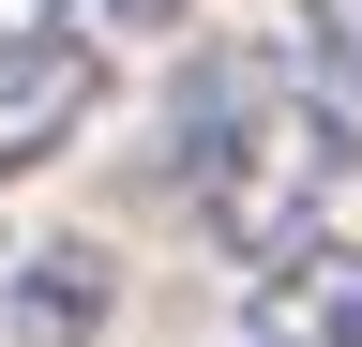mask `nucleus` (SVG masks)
Wrapping results in <instances>:
<instances>
[{
  "instance_id": "3",
  "label": "nucleus",
  "mask_w": 362,
  "mask_h": 347,
  "mask_svg": "<svg viewBox=\"0 0 362 347\" xmlns=\"http://www.w3.org/2000/svg\"><path fill=\"white\" fill-rule=\"evenodd\" d=\"M242 347H362V242H287L242 302Z\"/></svg>"
},
{
  "instance_id": "7",
  "label": "nucleus",
  "mask_w": 362,
  "mask_h": 347,
  "mask_svg": "<svg viewBox=\"0 0 362 347\" xmlns=\"http://www.w3.org/2000/svg\"><path fill=\"white\" fill-rule=\"evenodd\" d=\"M106 30H181V0H106Z\"/></svg>"
},
{
  "instance_id": "4",
  "label": "nucleus",
  "mask_w": 362,
  "mask_h": 347,
  "mask_svg": "<svg viewBox=\"0 0 362 347\" xmlns=\"http://www.w3.org/2000/svg\"><path fill=\"white\" fill-rule=\"evenodd\" d=\"M106 317H121L106 242H30L16 257V347H106Z\"/></svg>"
},
{
  "instance_id": "6",
  "label": "nucleus",
  "mask_w": 362,
  "mask_h": 347,
  "mask_svg": "<svg viewBox=\"0 0 362 347\" xmlns=\"http://www.w3.org/2000/svg\"><path fill=\"white\" fill-rule=\"evenodd\" d=\"M76 30H106V0H0V46H76Z\"/></svg>"
},
{
  "instance_id": "2",
  "label": "nucleus",
  "mask_w": 362,
  "mask_h": 347,
  "mask_svg": "<svg viewBox=\"0 0 362 347\" xmlns=\"http://www.w3.org/2000/svg\"><path fill=\"white\" fill-rule=\"evenodd\" d=\"M90 106H106V46H0V182H30V166H61L90 136Z\"/></svg>"
},
{
  "instance_id": "1",
  "label": "nucleus",
  "mask_w": 362,
  "mask_h": 347,
  "mask_svg": "<svg viewBox=\"0 0 362 347\" xmlns=\"http://www.w3.org/2000/svg\"><path fill=\"white\" fill-rule=\"evenodd\" d=\"M347 151H362V121L317 91V61H272V46H211L197 91L166 106V196L197 211L242 272H272L287 242L332 227Z\"/></svg>"
},
{
  "instance_id": "5",
  "label": "nucleus",
  "mask_w": 362,
  "mask_h": 347,
  "mask_svg": "<svg viewBox=\"0 0 362 347\" xmlns=\"http://www.w3.org/2000/svg\"><path fill=\"white\" fill-rule=\"evenodd\" d=\"M302 61H317V91L362 121V0H302Z\"/></svg>"
}]
</instances>
